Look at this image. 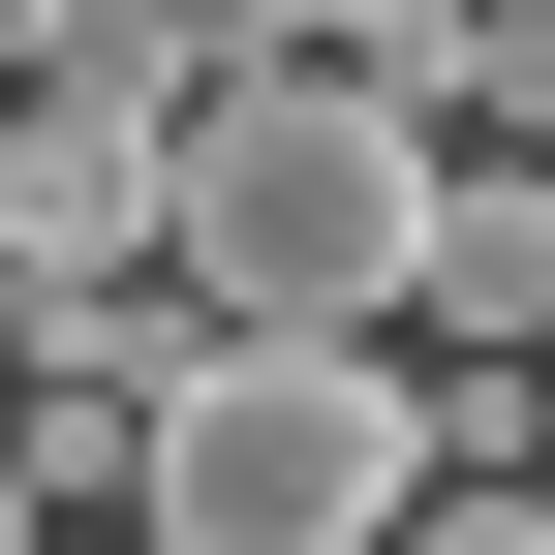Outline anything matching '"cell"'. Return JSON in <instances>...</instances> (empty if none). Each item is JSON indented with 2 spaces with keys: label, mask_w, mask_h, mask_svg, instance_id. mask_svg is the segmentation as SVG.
Masks as SVG:
<instances>
[{
  "label": "cell",
  "mask_w": 555,
  "mask_h": 555,
  "mask_svg": "<svg viewBox=\"0 0 555 555\" xmlns=\"http://www.w3.org/2000/svg\"><path fill=\"white\" fill-rule=\"evenodd\" d=\"M433 185H463V124L401 62H217L185 185H155V278L217 339H371V309H433Z\"/></svg>",
  "instance_id": "cell-1"
},
{
  "label": "cell",
  "mask_w": 555,
  "mask_h": 555,
  "mask_svg": "<svg viewBox=\"0 0 555 555\" xmlns=\"http://www.w3.org/2000/svg\"><path fill=\"white\" fill-rule=\"evenodd\" d=\"M463 463V401L401 339H185L155 371V555H401V494Z\"/></svg>",
  "instance_id": "cell-2"
},
{
  "label": "cell",
  "mask_w": 555,
  "mask_h": 555,
  "mask_svg": "<svg viewBox=\"0 0 555 555\" xmlns=\"http://www.w3.org/2000/svg\"><path fill=\"white\" fill-rule=\"evenodd\" d=\"M155 185H185V93H93V62L0 93V278H155Z\"/></svg>",
  "instance_id": "cell-3"
},
{
  "label": "cell",
  "mask_w": 555,
  "mask_h": 555,
  "mask_svg": "<svg viewBox=\"0 0 555 555\" xmlns=\"http://www.w3.org/2000/svg\"><path fill=\"white\" fill-rule=\"evenodd\" d=\"M371 62L463 124V155H555V0H433V31H371Z\"/></svg>",
  "instance_id": "cell-4"
},
{
  "label": "cell",
  "mask_w": 555,
  "mask_h": 555,
  "mask_svg": "<svg viewBox=\"0 0 555 555\" xmlns=\"http://www.w3.org/2000/svg\"><path fill=\"white\" fill-rule=\"evenodd\" d=\"M433 309H525L555 339V155H463L433 185Z\"/></svg>",
  "instance_id": "cell-5"
},
{
  "label": "cell",
  "mask_w": 555,
  "mask_h": 555,
  "mask_svg": "<svg viewBox=\"0 0 555 555\" xmlns=\"http://www.w3.org/2000/svg\"><path fill=\"white\" fill-rule=\"evenodd\" d=\"M401 555H555V494H525V463H433V494H401Z\"/></svg>",
  "instance_id": "cell-6"
},
{
  "label": "cell",
  "mask_w": 555,
  "mask_h": 555,
  "mask_svg": "<svg viewBox=\"0 0 555 555\" xmlns=\"http://www.w3.org/2000/svg\"><path fill=\"white\" fill-rule=\"evenodd\" d=\"M247 31H433V0H247Z\"/></svg>",
  "instance_id": "cell-7"
},
{
  "label": "cell",
  "mask_w": 555,
  "mask_h": 555,
  "mask_svg": "<svg viewBox=\"0 0 555 555\" xmlns=\"http://www.w3.org/2000/svg\"><path fill=\"white\" fill-rule=\"evenodd\" d=\"M31 62H62V0H0V93H31Z\"/></svg>",
  "instance_id": "cell-8"
},
{
  "label": "cell",
  "mask_w": 555,
  "mask_h": 555,
  "mask_svg": "<svg viewBox=\"0 0 555 555\" xmlns=\"http://www.w3.org/2000/svg\"><path fill=\"white\" fill-rule=\"evenodd\" d=\"M0 555H31V433H0Z\"/></svg>",
  "instance_id": "cell-9"
},
{
  "label": "cell",
  "mask_w": 555,
  "mask_h": 555,
  "mask_svg": "<svg viewBox=\"0 0 555 555\" xmlns=\"http://www.w3.org/2000/svg\"><path fill=\"white\" fill-rule=\"evenodd\" d=\"M0 339H31V278H0Z\"/></svg>",
  "instance_id": "cell-10"
},
{
  "label": "cell",
  "mask_w": 555,
  "mask_h": 555,
  "mask_svg": "<svg viewBox=\"0 0 555 555\" xmlns=\"http://www.w3.org/2000/svg\"><path fill=\"white\" fill-rule=\"evenodd\" d=\"M124 555H155V525H124Z\"/></svg>",
  "instance_id": "cell-11"
}]
</instances>
